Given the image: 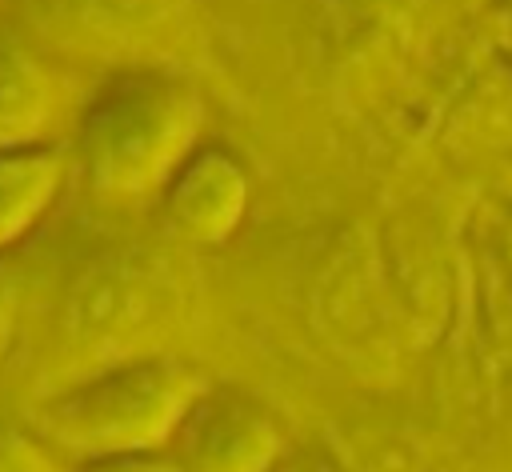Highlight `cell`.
I'll list each match as a JSON object with an SVG mask.
<instances>
[{
  "instance_id": "1",
  "label": "cell",
  "mask_w": 512,
  "mask_h": 472,
  "mask_svg": "<svg viewBox=\"0 0 512 472\" xmlns=\"http://www.w3.org/2000/svg\"><path fill=\"white\" fill-rule=\"evenodd\" d=\"M200 132L204 104L192 84L168 72H128L80 116V172L104 200L164 192L200 148Z\"/></svg>"
},
{
  "instance_id": "2",
  "label": "cell",
  "mask_w": 512,
  "mask_h": 472,
  "mask_svg": "<svg viewBox=\"0 0 512 472\" xmlns=\"http://www.w3.org/2000/svg\"><path fill=\"white\" fill-rule=\"evenodd\" d=\"M212 380L176 356H136L80 376L40 404L36 428L76 464L112 452L168 448Z\"/></svg>"
},
{
  "instance_id": "3",
  "label": "cell",
  "mask_w": 512,
  "mask_h": 472,
  "mask_svg": "<svg viewBox=\"0 0 512 472\" xmlns=\"http://www.w3.org/2000/svg\"><path fill=\"white\" fill-rule=\"evenodd\" d=\"M160 268L164 264L128 252L92 264L88 276L76 284L68 300V324H72V340L84 352L96 348L92 372L144 356L136 352V344H144L152 328L168 324L176 308V292Z\"/></svg>"
},
{
  "instance_id": "4",
  "label": "cell",
  "mask_w": 512,
  "mask_h": 472,
  "mask_svg": "<svg viewBox=\"0 0 512 472\" xmlns=\"http://www.w3.org/2000/svg\"><path fill=\"white\" fill-rule=\"evenodd\" d=\"M180 472H272L288 452L276 420L232 388H208L168 440Z\"/></svg>"
},
{
  "instance_id": "5",
  "label": "cell",
  "mask_w": 512,
  "mask_h": 472,
  "mask_svg": "<svg viewBox=\"0 0 512 472\" xmlns=\"http://www.w3.org/2000/svg\"><path fill=\"white\" fill-rule=\"evenodd\" d=\"M248 208V176L224 148H196L164 188L168 228L192 244L228 240Z\"/></svg>"
},
{
  "instance_id": "6",
  "label": "cell",
  "mask_w": 512,
  "mask_h": 472,
  "mask_svg": "<svg viewBox=\"0 0 512 472\" xmlns=\"http://www.w3.org/2000/svg\"><path fill=\"white\" fill-rule=\"evenodd\" d=\"M64 100L68 88L60 72L12 28H0V152L52 144Z\"/></svg>"
},
{
  "instance_id": "7",
  "label": "cell",
  "mask_w": 512,
  "mask_h": 472,
  "mask_svg": "<svg viewBox=\"0 0 512 472\" xmlns=\"http://www.w3.org/2000/svg\"><path fill=\"white\" fill-rule=\"evenodd\" d=\"M68 160L56 144L0 152V252L24 240L56 204Z\"/></svg>"
},
{
  "instance_id": "8",
  "label": "cell",
  "mask_w": 512,
  "mask_h": 472,
  "mask_svg": "<svg viewBox=\"0 0 512 472\" xmlns=\"http://www.w3.org/2000/svg\"><path fill=\"white\" fill-rule=\"evenodd\" d=\"M0 472H76V460L60 452L40 428L0 416Z\"/></svg>"
},
{
  "instance_id": "9",
  "label": "cell",
  "mask_w": 512,
  "mask_h": 472,
  "mask_svg": "<svg viewBox=\"0 0 512 472\" xmlns=\"http://www.w3.org/2000/svg\"><path fill=\"white\" fill-rule=\"evenodd\" d=\"M76 472H180V464L168 448H140V452H112V456L80 460Z\"/></svg>"
},
{
  "instance_id": "10",
  "label": "cell",
  "mask_w": 512,
  "mask_h": 472,
  "mask_svg": "<svg viewBox=\"0 0 512 472\" xmlns=\"http://www.w3.org/2000/svg\"><path fill=\"white\" fill-rule=\"evenodd\" d=\"M16 284H12V276L0 268V360H4V348H8V340H12V328H16Z\"/></svg>"
},
{
  "instance_id": "11",
  "label": "cell",
  "mask_w": 512,
  "mask_h": 472,
  "mask_svg": "<svg viewBox=\"0 0 512 472\" xmlns=\"http://www.w3.org/2000/svg\"><path fill=\"white\" fill-rule=\"evenodd\" d=\"M272 472H340L332 460H324V456H316V452H284L276 464H272Z\"/></svg>"
}]
</instances>
